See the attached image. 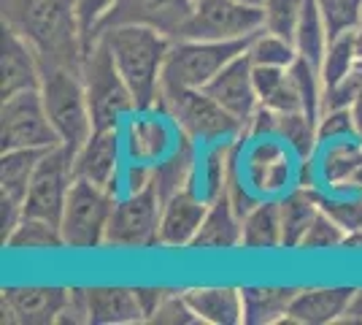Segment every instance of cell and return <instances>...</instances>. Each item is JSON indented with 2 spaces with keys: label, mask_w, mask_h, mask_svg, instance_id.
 Returning a JSON list of instances; mask_svg holds the SVG:
<instances>
[{
  "label": "cell",
  "mask_w": 362,
  "mask_h": 325,
  "mask_svg": "<svg viewBox=\"0 0 362 325\" xmlns=\"http://www.w3.org/2000/svg\"><path fill=\"white\" fill-rule=\"evenodd\" d=\"M255 87L259 95V106L273 108L279 114L303 111L300 95H298L289 68H255Z\"/></svg>",
  "instance_id": "cell-30"
},
{
  "label": "cell",
  "mask_w": 362,
  "mask_h": 325,
  "mask_svg": "<svg viewBox=\"0 0 362 325\" xmlns=\"http://www.w3.org/2000/svg\"><path fill=\"white\" fill-rule=\"evenodd\" d=\"M319 206L327 217H332L346 236L362 231V193L349 190H322L319 187Z\"/></svg>",
  "instance_id": "cell-36"
},
{
  "label": "cell",
  "mask_w": 362,
  "mask_h": 325,
  "mask_svg": "<svg viewBox=\"0 0 362 325\" xmlns=\"http://www.w3.org/2000/svg\"><path fill=\"white\" fill-rule=\"evenodd\" d=\"M300 287L284 285H246L241 287L243 323L246 325H281L289 314Z\"/></svg>",
  "instance_id": "cell-27"
},
{
  "label": "cell",
  "mask_w": 362,
  "mask_h": 325,
  "mask_svg": "<svg viewBox=\"0 0 362 325\" xmlns=\"http://www.w3.org/2000/svg\"><path fill=\"white\" fill-rule=\"evenodd\" d=\"M163 198L151 182L141 190H124L117 198L106 231V247L114 249H146L157 247Z\"/></svg>",
  "instance_id": "cell-9"
},
{
  "label": "cell",
  "mask_w": 362,
  "mask_h": 325,
  "mask_svg": "<svg viewBox=\"0 0 362 325\" xmlns=\"http://www.w3.org/2000/svg\"><path fill=\"white\" fill-rule=\"evenodd\" d=\"M249 41H195V38H173L165 60L163 84L168 87H189L206 90L214 76L227 68L235 57L246 52Z\"/></svg>",
  "instance_id": "cell-7"
},
{
  "label": "cell",
  "mask_w": 362,
  "mask_h": 325,
  "mask_svg": "<svg viewBox=\"0 0 362 325\" xmlns=\"http://www.w3.org/2000/svg\"><path fill=\"white\" fill-rule=\"evenodd\" d=\"M341 325H362V287H357L354 295H351V304H349Z\"/></svg>",
  "instance_id": "cell-46"
},
{
  "label": "cell",
  "mask_w": 362,
  "mask_h": 325,
  "mask_svg": "<svg viewBox=\"0 0 362 325\" xmlns=\"http://www.w3.org/2000/svg\"><path fill=\"white\" fill-rule=\"evenodd\" d=\"M60 147L49 122L41 90H22L0 103V152L6 149H52Z\"/></svg>",
  "instance_id": "cell-10"
},
{
  "label": "cell",
  "mask_w": 362,
  "mask_h": 325,
  "mask_svg": "<svg viewBox=\"0 0 362 325\" xmlns=\"http://www.w3.org/2000/svg\"><path fill=\"white\" fill-rule=\"evenodd\" d=\"M279 209H281V249H300L303 236L322 212L319 187H289L284 195H279Z\"/></svg>",
  "instance_id": "cell-25"
},
{
  "label": "cell",
  "mask_w": 362,
  "mask_h": 325,
  "mask_svg": "<svg viewBox=\"0 0 362 325\" xmlns=\"http://www.w3.org/2000/svg\"><path fill=\"white\" fill-rule=\"evenodd\" d=\"M38 90H41L49 122L57 133L60 147L68 149L71 155H76L95 130L87 93H84V81H81V71L49 65L41 74V87Z\"/></svg>",
  "instance_id": "cell-3"
},
{
  "label": "cell",
  "mask_w": 362,
  "mask_h": 325,
  "mask_svg": "<svg viewBox=\"0 0 362 325\" xmlns=\"http://www.w3.org/2000/svg\"><path fill=\"white\" fill-rule=\"evenodd\" d=\"M317 139H319V147L322 144H330V141L362 139L360 133H357L351 108H327V111H322L317 120Z\"/></svg>",
  "instance_id": "cell-40"
},
{
  "label": "cell",
  "mask_w": 362,
  "mask_h": 325,
  "mask_svg": "<svg viewBox=\"0 0 362 325\" xmlns=\"http://www.w3.org/2000/svg\"><path fill=\"white\" fill-rule=\"evenodd\" d=\"M44 65L35 49L19 38L16 33L3 28L0 38V98H8L22 90H38L41 87Z\"/></svg>",
  "instance_id": "cell-19"
},
{
  "label": "cell",
  "mask_w": 362,
  "mask_h": 325,
  "mask_svg": "<svg viewBox=\"0 0 362 325\" xmlns=\"http://www.w3.org/2000/svg\"><path fill=\"white\" fill-rule=\"evenodd\" d=\"M317 3L330 38L362 30V0H317Z\"/></svg>",
  "instance_id": "cell-37"
},
{
  "label": "cell",
  "mask_w": 362,
  "mask_h": 325,
  "mask_svg": "<svg viewBox=\"0 0 362 325\" xmlns=\"http://www.w3.org/2000/svg\"><path fill=\"white\" fill-rule=\"evenodd\" d=\"M157 108L176 125L181 136L197 141L200 147L243 139V125L233 114H227L206 90L163 84Z\"/></svg>",
  "instance_id": "cell-4"
},
{
  "label": "cell",
  "mask_w": 362,
  "mask_h": 325,
  "mask_svg": "<svg viewBox=\"0 0 362 325\" xmlns=\"http://www.w3.org/2000/svg\"><path fill=\"white\" fill-rule=\"evenodd\" d=\"M206 93L246 127L252 114L259 108V95H257L255 87V68L246 57V52L214 76V81L206 87Z\"/></svg>",
  "instance_id": "cell-18"
},
{
  "label": "cell",
  "mask_w": 362,
  "mask_h": 325,
  "mask_svg": "<svg viewBox=\"0 0 362 325\" xmlns=\"http://www.w3.org/2000/svg\"><path fill=\"white\" fill-rule=\"evenodd\" d=\"M151 325H197V314L192 312V307L187 304L184 290H173L165 298V304L151 314Z\"/></svg>",
  "instance_id": "cell-41"
},
{
  "label": "cell",
  "mask_w": 362,
  "mask_h": 325,
  "mask_svg": "<svg viewBox=\"0 0 362 325\" xmlns=\"http://www.w3.org/2000/svg\"><path fill=\"white\" fill-rule=\"evenodd\" d=\"M117 0H76V11H78V22H81V33H84V44L87 49L92 47L98 28L103 25L108 11L114 8Z\"/></svg>",
  "instance_id": "cell-42"
},
{
  "label": "cell",
  "mask_w": 362,
  "mask_h": 325,
  "mask_svg": "<svg viewBox=\"0 0 362 325\" xmlns=\"http://www.w3.org/2000/svg\"><path fill=\"white\" fill-rule=\"evenodd\" d=\"M241 247L252 252L281 249V209L279 198H262L241 225Z\"/></svg>",
  "instance_id": "cell-28"
},
{
  "label": "cell",
  "mask_w": 362,
  "mask_h": 325,
  "mask_svg": "<svg viewBox=\"0 0 362 325\" xmlns=\"http://www.w3.org/2000/svg\"><path fill=\"white\" fill-rule=\"evenodd\" d=\"M117 193L98 187L84 179H74L68 193V201L62 209L60 233L65 249L74 252H90V249L106 247V231L111 212L117 206Z\"/></svg>",
  "instance_id": "cell-6"
},
{
  "label": "cell",
  "mask_w": 362,
  "mask_h": 325,
  "mask_svg": "<svg viewBox=\"0 0 362 325\" xmlns=\"http://www.w3.org/2000/svg\"><path fill=\"white\" fill-rule=\"evenodd\" d=\"M0 19L6 30L25 38L41 65H60L81 71L87 55L76 0H0Z\"/></svg>",
  "instance_id": "cell-1"
},
{
  "label": "cell",
  "mask_w": 362,
  "mask_h": 325,
  "mask_svg": "<svg viewBox=\"0 0 362 325\" xmlns=\"http://www.w3.org/2000/svg\"><path fill=\"white\" fill-rule=\"evenodd\" d=\"M357 35L360 33H346V35H338L330 38V44L322 55L319 62V76L325 87H332L335 81L346 79L351 71L360 68V44H357Z\"/></svg>",
  "instance_id": "cell-33"
},
{
  "label": "cell",
  "mask_w": 362,
  "mask_h": 325,
  "mask_svg": "<svg viewBox=\"0 0 362 325\" xmlns=\"http://www.w3.org/2000/svg\"><path fill=\"white\" fill-rule=\"evenodd\" d=\"M327 44H330V35H327V25H325L322 11H319V3L317 0H303L300 22H298V30H295L298 55L319 65Z\"/></svg>",
  "instance_id": "cell-34"
},
{
  "label": "cell",
  "mask_w": 362,
  "mask_h": 325,
  "mask_svg": "<svg viewBox=\"0 0 362 325\" xmlns=\"http://www.w3.org/2000/svg\"><path fill=\"white\" fill-rule=\"evenodd\" d=\"M360 68H362V60H360Z\"/></svg>",
  "instance_id": "cell-51"
},
{
  "label": "cell",
  "mask_w": 362,
  "mask_h": 325,
  "mask_svg": "<svg viewBox=\"0 0 362 325\" xmlns=\"http://www.w3.org/2000/svg\"><path fill=\"white\" fill-rule=\"evenodd\" d=\"M246 3H255V6H262V3H265V0H246Z\"/></svg>",
  "instance_id": "cell-50"
},
{
  "label": "cell",
  "mask_w": 362,
  "mask_h": 325,
  "mask_svg": "<svg viewBox=\"0 0 362 325\" xmlns=\"http://www.w3.org/2000/svg\"><path fill=\"white\" fill-rule=\"evenodd\" d=\"M187 304L192 307L197 320L206 325H241L243 301L241 287L216 285V287H189L184 290Z\"/></svg>",
  "instance_id": "cell-26"
},
{
  "label": "cell",
  "mask_w": 362,
  "mask_h": 325,
  "mask_svg": "<svg viewBox=\"0 0 362 325\" xmlns=\"http://www.w3.org/2000/svg\"><path fill=\"white\" fill-rule=\"evenodd\" d=\"M238 144H241V139L200 147V166H197L195 187L206 201H214V198L225 195L227 173H230V163H233V155H235Z\"/></svg>",
  "instance_id": "cell-29"
},
{
  "label": "cell",
  "mask_w": 362,
  "mask_h": 325,
  "mask_svg": "<svg viewBox=\"0 0 362 325\" xmlns=\"http://www.w3.org/2000/svg\"><path fill=\"white\" fill-rule=\"evenodd\" d=\"M357 287H300L281 325H338Z\"/></svg>",
  "instance_id": "cell-20"
},
{
  "label": "cell",
  "mask_w": 362,
  "mask_h": 325,
  "mask_svg": "<svg viewBox=\"0 0 362 325\" xmlns=\"http://www.w3.org/2000/svg\"><path fill=\"white\" fill-rule=\"evenodd\" d=\"M3 247L11 252H54L65 247V241H62L60 225L38 217H22L11 236L3 241Z\"/></svg>",
  "instance_id": "cell-31"
},
{
  "label": "cell",
  "mask_w": 362,
  "mask_h": 325,
  "mask_svg": "<svg viewBox=\"0 0 362 325\" xmlns=\"http://www.w3.org/2000/svg\"><path fill=\"white\" fill-rule=\"evenodd\" d=\"M87 307H90V325H141L146 314L138 304L136 287L124 285H92L84 287Z\"/></svg>",
  "instance_id": "cell-23"
},
{
  "label": "cell",
  "mask_w": 362,
  "mask_h": 325,
  "mask_svg": "<svg viewBox=\"0 0 362 325\" xmlns=\"http://www.w3.org/2000/svg\"><path fill=\"white\" fill-rule=\"evenodd\" d=\"M209 201L197 193V187L181 190L163 201L160 228H157V247L165 249H189L197 231L206 219Z\"/></svg>",
  "instance_id": "cell-17"
},
{
  "label": "cell",
  "mask_w": 362,
  "mask_h": 325,
  "mask_svg": "<svg viewBox=\"0 0 362 325\" xmlns=\"http://www.w3.org/2000/svg\"><path fill=\"white\" fill-rule=\"evenodd\" d=\"M124 155L127 163H141V166H154L157 160L176 147L179 130L168 120L160 108L151 111H136L124 122Z\"/></svg>",
  "instance_id": "cell-16"
},
{
  "label": "cell",
  "mask_w": 362,
  "mask_h": 325,
  "mask_svg": "<svg viewBox=\"0 0 362 325\" xmlns=\"http://www.w3.org/2000/svg\"><path fill=\"white\" fill-rule=\"evenodd\" d=\"M74 155L62 147L46 149L35 169L30 190H28L22 217H38V219L60 225L62 209H65L68 193L74 187Z\"/></svg>",
  "instance_id": "cell-12"
},
{
  "label": "cell",
  "mask_w": 362,
  "mask_h": 325,
  "mask_svg": "<svg viewBox=\"0 0 362 325\" xmlns=\"http://www.w3.org/2000/svg\"><path fill=\"white\" fill-rule=\"evenodd\" d=\"M68 287L11 285L0 290V320L6 325H57Z\"/></svg>",
  "instance_id": "cell-14"
},
{
  "label": "cell",
  "mask_w": 362,
  "mask_h": 325,
  "mask_svg": "<svg viewBox=\"0 0 362 325\" xmlns=\"http://www.w3.org/2000/svg\"><path fill=\"white\" fill-rule=\"evenodd\" d=\"M357 44H360V60H362V30H360V35H357Z\"/></svg>",
  "instance_id": "cell-49"
},
{
  "label": "cell",
  "mask_w": 362,
  "mask_h": 325,
  "mask_svg": "<svg viewBox=\"0 0 362 325\" xmlns=\"http://www.w3.org/2000/svg\"><path fill=\"white\" fill-rule=\"evenodd\" d=\"M344 241H346V231L327 217L325 212H319L317 219L311 222L308 233L303 236L300 241V252H327V249H344Z\"/></svg>",
  "instance_id": "cell-39"
},
{
  "label": "cell",
  "mask_w": 362,
  "mask_h": 325,
  "mask_svg": "<svg viewBox=\"0 0 362 325\" xmlns=\"http://www.w3.org/2000/svg\"><path fill=\"white\" fill-rule=\"evenodd\" d=\"M276 139L284 141L298 160H311L319 149L317 120L308 117L305 111H284L276 120Z\"/></svg>",
  "instance_id": "cell-32"
},
{
  "label": "cell",
  "mask_w": 362,
  "mask_h": 325,
  "mask_svg": "<svg viewBox=\"0 0 362 325\" xmlns=\"http://www.w3.org/2000/svg\"><path fill=\"white\" fill-rule=\"evenodd\" d=\"M197 166H200V144L179 133L176 147L151 166V187L165 201L181 190L197 185Z\"/></svg>",
  "instance_id": "cell-22"
},
{
  "label": "cell",
  "mask_w": 362,
  "mask_h": 325,
  "mask_svg": "<svg viewBox=\"0 0 362 325\" xmlns=\"http://www.w3.org/2000/svg\"><path fill=\"white\" fill-rule=\"evenodd\" d=\"M192 8H195V0H117L98 33L119 28V25H138V28L163 33L168 38H179Z\"/></svg>",
  "instance_id": "cell-15"
},
{
  "label": "cell",
  "mask_w": 362,
  "mask_h": 325,
  "mask_svg": "<svg viewBox=\"0 0 362 325\" xmlns=\"http://www.w3.org/2000/svg\"><path fill=\"white\" fill-rule=\"evenodd\" d=\"M241 225L243 217L235 212V206L227 201V195H219V198L209 201L206 219H203L189 249L230 252V249L241 247Z\"/></svg>",
  "instance_id": "cell-24"
},
{
  "label": "cell",
  "mask_w": 362,
  "mask_h": 325,
  "mask_svg": "<svg viewBox=\"0 0 362 325\" xmlns=\"http://www.w3.org/2000/svg\"><path fill=\"white\" fill-rule=\"evenodd\" d=\"M246 57L255 68H289L298 60V49L289 38H281L276 33L259 30L246 44Z\"/></svg>",
  "instance_id": "cell-35"
},
{
  "label": "cell",
  "mask_w": 362,
  "mask_h": 325,
  "mask_svg": "<svg viewBox=\"0 0 362 325\" xmlns=\"http://www.w3.org/2000/svg\"><path fill=\"white\" fill-rule=\"evenodd\" d=\"M362 87V68L351 71L346 79L335 81L332 87H325V95H322V111L327 108H351L354 98Z\"/></svg>",
  "instance_id": "cell-43"
},
{
  "label": "cell",
  "mask_w": 362,
  "mask_h": 325,
  "mask_svg": "<svg viewBox=\"0 0 362 325\" xmlns=\"http://www.w3.org/2000/svg\"><path fill=\"white\" fill-rule=\"evenodd\" d=\"M303 0H265L262 3V30L276 33L295 44V30L300 22Z\"/></svg>",
  "instance_id": "cell-38"
},
{
  "label": "cell",
  "mask_w": 362,
  "mask_h": 325,
  "mask_svg": "<svg viewBox=\"0 0 362 325\" xmlns=\"http://www.w3.org/2000/svg\"><path fill=\"white\" fill-rule=\"evenodd\" d=\"M81 81H84L95 130L122 127L138 111L136 98L130 93L127 81L122 79L103 38H95L92 47L87 49L81 62Z\"/></svg>",
  "instance_id": "cell-5"
},
{
  "label": "cell",
  "mask_w": 362,
  "mask_h": 325,
  "mask_svg": "<svg viewBox=\"0 0 362 325\" xmlns=\"http://www.w3.org/2000/svg\"><path fill=\"white\" fill-rule=\"evenodd\" d=\"M262 30V6L246 0H195L179 38L195 41H249Z\"/></svg>",
  "instance_id": "cell-8"
},
{
  "label": "cell",
  "mask_w": 362,
  "mask_h": 325,
  "mask_svg": "<svg viewBox=\"0 0 362 325\" xmlns=\"http://www.w3.org/2000/svg\"><path fill=\"white\" fill-rule=\"evenodd\" d=\"M344 249H349V252H362V231L346 236V241H344Z\"/></svg>",
  "instance_id": "cell-48"
},
{
  "label": "cell",
  "mask_w": 362,
  "mask_h": 325,
  "mask_svg": "<svg viewBox=\"0 0 362 325\" xmlns=\"http://www.w3.org/2000/svg\"><path fill=\"white\" fill-rule=\"evenodd\" d=\"M317 176L322 190L362 193V139H344L322 144Z\"/></svg>",
  "instance_id": "cell-21"
},
{
  "label": "cell",
  "mask_w": 362,
  "mask_h": 325,
  "mask_svg": "<svg viewBox=\"0 0 362 325\" xmlns=\"http://www.w3.org/2000/svg\"><path fill=\"white\" fill-rule=\"evenodd\" d=\"M124 141L119 127H100L92 130L87 144L74 155V176L98 187L114 190L119 195L122 176H124Z\"/></svg>",
  "instance_id": "cell-13"
},
{
  "label": "cell",
  "mask_w": 362,
  "mask_h": 325,
  "mask_svg": "<svg viewBox=\"0 0 362 325\" xmlns=\"http://www.w3.org/2000/svg\"><path fill=\"white\" fill-rule=\"evenodd\" d=\"M57 325H90V307L84 287H68V298Z\"/></svg>",
  "instance_id": "cell-44"
},
{
  "label": "cell",
  "mask_w": 362,
  "mask_h": 325,
  "mask_svg": "<svg viewBox=\"0 0 362 325\" xmlns=\"http://www.w3.org/2000/svg\"><path fill=\"white\" fill-rule=\"evenodd\" d=\"M170 293H173V290L160 287V285H141V287H136L138 304H141V309H144V314H146V323L151 320V314L165 304V298Z\"/></svg>",
  "instance_id": "cell-45"
},
{
  "label": "cell",
  "mask_w": 362,
  "mask_h": 325,
  "mask_svg": "<svg viewBox=\"0 0 362 325\" xmlns=\"http://www.w3.org/2000/svg\"><path fill=\"white\" fill-rule=\"evenodd\" d=\"M351 117H354V125H357V133L362 136V87L357 98H354V103H351Z\"/></svg>",
  "instance_id": "cell-47"
},
{
  "label": "cell",
  "mask_w": 362,
  "mask_h": 325,
  "mask_svg": "<svg viewBox=\"0 0 362 325\" xmlns=\"http://www.w3.org/2000/svg\"><path fill=\"white\" fill-rule=\"evenodd\" d=\"M98 38L106 41L122 79L127 81L130 93L136 98L138 111L157 108L160 95H163L165 60L173 38L151 30V28H138V25L108 28V30L98 33Z\"/></svg>",
  "instance_id": "cell-2"
},
{
  "label": "cell",
  "mask_w": 362,
  "mask_h": 325,
  "mask_svg": "<svg viewBox=\"0 0 362 325\" xmlns=\"http://www.w3.org/2000/svg\"><path fill=\"white\" fill-rule=\"evenodd\" d=\"M241 166L246 182L262 198H279L289 187H295L298 157L276 136L268 139H243Z\"/></svg>",
  "instance_id": "cell-11"
}]
</instances>
